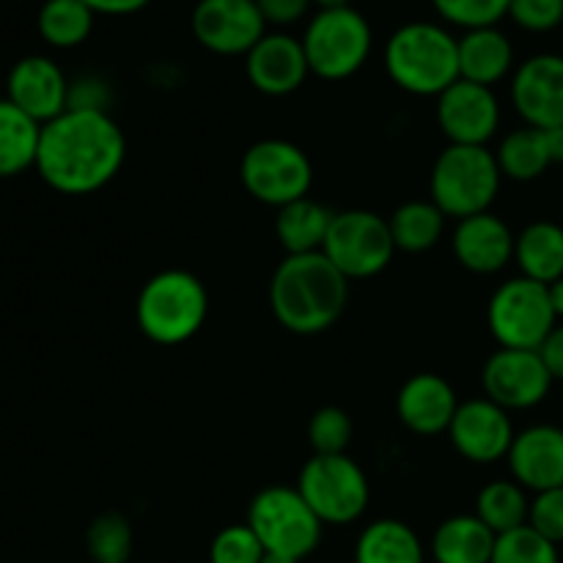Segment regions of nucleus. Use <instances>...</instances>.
Listing matches in <instances>:
<instances>
[{
	"label": "nucleus",
	"instance_id": "f257e3e1",
	"mask_svg": "<svg viewBox=\"0 0 563 563\" xmlns=\"http://www.w3.org/2000/svg\"><path fill=\"white\" fill-rule=\"evenodd\" d=\"M126 137L108 110L69 108L42 126L36 170L55 192L91 196L119 176Z\"/></svg>",
	"mask_w": 563,
	"mask_h": 563
},
{
	"label": "nucleus",
	"instance_id": "f03ea898",
	"mask_svg": "<svg viewBox=\"0 0 563 563\" xmlns=\"http://www.w3.org/2000/svg\"><path fill=\"white\" fill-rule=\"evenodd\" d=\"M350 302V280L319 253L286 256L269 280L275 322L295 335H319L333 328Z\"/></svg>",
	"mask_w": 563,
	"mask_h": 563
},
{
	"label": "nucleus",
	"instance_id": "7ed1b4c3",
	"mask_svg": "<svg viewBox=\"0 0 563 563\" xmlns=\"http://www.w3.org/2000/svg\"><path fill=\"white\" fill-rule=\"evenodd\" d=\"M383 64L401 91L440 97L460 80V38L438 22H407L385 42Z\"/></svg>",
	"mask_w": 563,
	"mask_h": 563
},
{
	"label": "nucleus",
	"instance_id": "20e7f679",
	"mask_svg": "<svg viewBox=\"0 0 563 563\" xmlns=\"http://www.w3.org/2000/svg\"><path fill=\"white\" fill-rule=\"evenodd\" d=\"M207 313V286L187 269H163L152 275L135 302L137 328L159 346H179L196 339Z\"/></svg>",
	"mask_w": 563,
	"mask_h": 563
},
{
	"label": "nucleus",
	"instance_id": "39448f33",
	"mask_svg": "<svg viewBox=\"0 0 563 563\" xmlns=\"http://www.w3.org/2000/svg\"><path fill=\"white\" fill-rule=\"evenodd\" d=\"M500 165L487 146H449L438 154L429 176V201L445 218L465 220L489 212L500 192Z\"/></svg>",
	"mask_w": 563,
	"mask_h": 563
},
{
	"label": "nucleus",
	"instance_id": "423d86ee",
	"mask_svg": "<svg viewBox=\"0 0 563 563\" xmlns=\"http://www.w3.org/2000/svg\"><path fill=\"white\" fill-rule=\"evenodd\" d=\"M308 69L319 80L339 82L357 75L372 55L374 33L366 16L352 5L319 9L302 33Z\"/></svg>",
	"mask_w": 563,
	"mask_h": 563
},
{
	"label": "nucleus",
	"instance_id": "0eeeda50",
	"mask_svg": "<svg viewBox=\"0 0 563 563\" xmlns=\"http://www.w3.org/2000/svg\"><path fill=\"white\" fill-rule=\"evenodd\" d=\"M247 526L275 559L302 561L322 542V520L297 487H267L251 500Z\"/></svg>",
	"mask_w": 563,
	"mask_h": 563
},
{
	"label": "nucleus",
	"instance_id": "6e6552de",
	"mask_svg": "<svg viewBox=\"0 0 563 563\" xmlns=\"http://www.w3.org/2000/svg\"><path fill=\"white\" fill-rule=\"evenodd\" d=\"M297 493L306 498L322 526H350L368 509V478L346 454H313L297 476Z\"/></svg>",
	"mask_w": 563,
	"mask_h": 563
},
{
	"label": "nucleus",
	"instance_id": "1a4fd4ad",
	"mask_svg": "<svg viewBox=\"0 0 563 563\" xmlns=\"http://www.w3.org/2000/svg\"><path fill=\"white\" fill-rule=\"evenodd\" d=\"M240 179L258 203L280 209L308 198L313 185V165L297 143L284 137H264L242 154Z\"/></svg>",
	"mask_w": 563,
	"mask_h": 563
},
{
	"label": "nucleus",
	"instance_id": "9d476101",
	"mask_svg": "<svg viewBox=\"0 0 563 563\" xmlns=\"http://www.w3.org/2000/svg\"><path fill=\"white\" fill-rule=\"evenodd\" d=\"M487 324L500 350H539L559 319L548 286L520 275L500 284L489 297Z\"/></svg>",
	"mask_w": 563,
	"mask_h": 563
},
{
	"label": "nucleus",
	"instance_id": "9b49d317",
	"mask_svg": "<svg viewBox=\"0 0 563 563\" xmlns=\"http://www.w3.org/2000/svg\"><path fill=\"white\" fill-rule=\"evenodd\" d=\"M322 253L346 280L374 278L394 262L396 253L388 218L368 209L335 212Z\"/></svg>",
	"mask_w": 563,
	"mask_h": 563
},
{
	"label": "nucleus",
	"instance_id": "f8f14e48",
	"mask_svg": "<svg viewBox=\"0 0 563 563\" xmlns=\"http://www.w3.org/2000/svg\"><path fill=\"white\" fill-rule=\"evenodd\" d=\"M190 27L203 49L223 58L247 55L267 36L256 0H198Z\"/></svg>",
	"mask_w": 563,
	"mask_h": 563
},
{
	"label": "nucleus",
	"instance_id": "ddd939ff",
	"mask_svg": "<svg viewBox=\"0 0 563 563\" xmlns=\"http://www.w3.org/2000/svg\"><path fill=\"white\" fill-rule=\"evenodd\" d=\"M553 383L539 350H498L482 368L484 394L506 412L542 405Z\"/></svg>",
	"mask_w": 563,
	"mask_h": 563
},
{
	"label": "nucleus",
	"instance_id": "4468645a",
	"mask_svg": "<svg viewBox=\"0 0 563 563\" xmlns=\"http://www.w3.org/2000/svg\"><path fill=\"white\" fill-rule=\"evenodd\" d=\"M511 104L533 130H563V55L539 53L511 75Z\"/></svg>",
	"mask_w": 563,
	"mask_h": 563
},
{
	"label": "nucleus",
	"instance_id": "2eb2a0df",
	"mask_svg": "<svg viewBox=\"0 0 563 563\" xmlns=\"http://www.w3.org/2000/svg\"><path fill=\"white\" fill-rule=\"evenodd\" d=\"M438 124L454 146H487L500 126V102L493 88L456 80L438 97Z\"/></svg>",
	"mask_w": 563,
	"mask_h": 563
},
{
	"label": "nucleus",
	"instance_id": "dca6fc26",
	"mask_svg": "<svg viewBox=\"0 0 563 563\" xmlns=\"http://www.w3.org/2000/svg\"><path fill=\"white\" fill-rule=\"evenodd\" d=\"M515 434L509 412L489 401L487 396L462 401L449 427L451 445L473 465H495L506 460Z\"/></svg>",
	"mask_w": 563,
	"mask_h": 563
},
{
	"label": "nucleus",
	"instance_id": "f3484780",
	"mask_svg": "<svg viewBox=\"0 0 563 563\" xmlns=\"http://www.w3.org/2000/svg\"><path fill=\"white\" fill-rule=\"evenodd\" d=\"M69 86L64 69L53 58L27 55L11 66L5 99L44 126L69 110Z\"/></svg>",
	"mask_w": 563,
	"mask_h": 563
},
{
	"label": "nucleus",
	"instance_id": "a211bd4d",
	"mask_svg": "<svg viewBox=\"0 0 563 563\" xmlns=\"http://www.w3.org/2000/svg\"><path fill=\"white\" fill-rule=\"evenodd\" d=\"M245 75L251 86L264 97H289V93L300 91L311 69H308L300 38L275 31L267 33L245 55Z\"/></svg>",
	"mask_w": 563,
	"mask_h": 563
},
{
	"label": "nucleus",
	"instance_id": "6ab92c4d",
	"mask_svg": "<svg viewBox=\"0 0 563 563\" xmlns=\"http://www.w3.org/2000/svg\"><path fill=\"white\" fill-rule=\"evenodd\" d=\"M511 478L526 493H548L563 487V429L537 423L515 434L509 456Z\"/></svg>",
	"mask_w": 563,
	"mask_h": 563
},
{
	"label": "nucleus",
	"instance_id": "aec40b11",
	"mask_svg": "<svg viewBox=\"0 0 563 563\" xmlns=\"http://www.w3.org/2000/svg\"><path fill=\"white\" fill-rule=\"evenodd\" d=\"M515 240L509 225L493 212L456 220L451 251L456 262L476 275H495L515 258Z\"/></svg>",
	"mask_w": 563,
	"mask_h": 563
},
{
	"label": "nucleus",
	"instance_id": "412c9836",
	"mask_svg": "<svg viewBox=\"0 0 563 563\" xmlns=\"http://www.w3.org/2000/svg\"><path fill=\"white\" fill-rule=\"evenodd\" d=\"M456 410H460V401H456L451 383L432 372L410 377L401 385L399 396H396L399 421L405 423L410 432L423 434V438L449 432Z\"/></svg>",
	"mask_w": 563,
	"mask_h": 563
},
{
	"label": "nucleus",
	"instance_id": "4be33fe9",
	"mask_svg": "<svg viewBox=\"0 0 563 563\" xmlns=\"http://www.w3.org/2000/svg\"><path fill=\"white\" fill-rule=\"evenodd\" d=\"M515 69V44L498 25L473 27L460 36V77L493 88Z\"/></svg>",
	"mask_w": 563,
	"mask_h": 563
},
{
	"label": "nucleus",
	"instance_id": "5701e85b",
	"mask_svg": "<svg viewBox=\"0 0 563 563\" xmlns=\"http://www.w3.org/2000/svg\"><path fill=\"white\" fill-rule=\"evenodd\" d=\"M515 262L522 278L555 284L563 278V229L553 220L526 225L515 240Z\"/></svg>",
	"mask_w": 563,
	"mask_h": 563
},
{
	"label": "nucleus",
	"instance_id": "b1692460",
	"mask_svg": "<svg viewBox=\"0 0 563 563\" xmlns=\"http://www.w3.org/2000/svg\"><path fill=\"white\" fill-rule=\"evenodd\" d=\"M495 159H498L504 179H511V181L539 179L550 165L559 163L553 132L533 130V126H522V130L509 132V135L500 141L498 152H495Z\"/></svg>",
	"mask_w": 563,
	"mask_h": 563
},
{
	"label": "nucleus",
	"instance_id": "393cba45",
	"mask_svg": "<svg viewBox=\"0 0 563 563\" xmlns=\"http://www.w3.org/2000/svg\"><path fill=\"white\" fill-rule=\"evenodd\" d=\"M333 214L335 212H330L324 203L313 201V198H300V201L280 207L278 218H275V236L286 256L322 251Z\"/></svg>",
	"mask_w": 563,
	"mask_h": 563
},
{
	"label": "nucleus",
	"instance_id": "a878e982",
	"mask_svg": "<svg viewBox=\"0 0 563 563\" xmlns=\"http://www.w3.org/2000/svg\"><path fill=\"white\" fill-rule=\"evenodd\" d=\"M495 533L476 515L449 517L432 537L434 563H489Z\"/></svg>",
	"mask_w": 563,
	"mask_h": 563
},
{
	"label": "nucleus",
	"instance_id": "bb28decb",
	"mask_svg": "<svg viewBox=\"0 0 563 563\" xmlns=\"http://www.w3.org/2000/svg\"><path fill=\"white\" fill-rule=\"evenodd\" d=\"M42 124L22 113L14 102L0 99V179L36 168Z\"/></svg>",
	"mask_w": 563,
	"mask_h": 563
},
{
	"label": "nucleus",
	"instance_id": "cd10ccee",
	"mask_svg": "<svg viewBox=\"0 0 563 563\" xmlns=\"http://www.w3.org/2000/svg\"><path fill=\"white\" fill-rule=\"evenodd\" d=\"M355 563H427L423 544L407 522L377 520L357 537Z\"/></svg>",
	"mask_w": 563,
	"mask_h": 563
},
{
	"label": "nucleus",
	"instance_id": "c85d7f7f",
	"mask_svg": "<svg viewBox=\"0 0 563 563\" xmlns=\"http://www.w3.org/2000/svg\"><path fill=\"white\" fill-rule=\"evenodd\" d=\"M93 14L82 0H44L38 9V36L55 49L80 47L93 31Z\"/></svg>",
	"mask_w": 563,
	"mask_h": 563
},
{
	"label": "nucleus",
	"instance_id": "c756f323",
	"mask_svg": "<svg viewBox=\"0 0 563 563\" xmlns=\"http://www.w3.org/2000/svg\"><path fill=\"white\" fill-rule=\"evenodd\" d=\"M396 251L427 253L443 240L445 214L432 201H407L388 218Z\"/></svg>",
	"mask_w": 563,
	"mask_h": 563
},
{
	"label": "nucleus",
	"instance_id": "7c9ffc66",
	"mask_svg": "<svg viewBox=\"0 0 563 563\" xmlns=\"http://www.w3.org/2000/svg\"><path fill=\"white\" fill-rule=\"evenodd\" d=\"M528 511H531V500L515 478L489 482L476 498V517L495 537L528 526Z\"/></svg>",
	"mask_w": 563,
	"mask_h": 563
},
{
	"label": "nucleus",
	"instance_id": "2f4dec72",
	"mask_svg": "<svg viewBox=\"0 0 563 563\" xmlns=\"http://www.w3.org/2000/svg\"><path fill=\"white\" fill-rule=\"evenodd\" d=\"M86 548L93 563H126L132 555V526L119 511H102L88 526Z\"/></svg>",
	"mask_w": 563,
	"mask_h": 563
},
{
	"label": "nucleus",
	"instance_id": "473e14b6",
	"mask_svg": "<svg viewBox=\"0 0 563 563\" xmlns=\"http://www.w3.org/2000/svg\"><path fill=\"white\" fill-rule=\"evenodd\" d=\"M489 563H561V559L553 542L539 537L531 526H522L495 539Z\"/></svg>",
	"mask_w": 563,
	"mask_h": 563
},
{
	"label": "nucleus",
	"instance_id": "72a5a7b5",
	"mask_svg": "<svg viewBox=\"0 0 563 563\" xmlns=\"http://www.w3.org/2000/svg\"><path fill=\"white\" fill-rule=\"evenodd\" d=\"M308 443L313 454H346L352 443V418L341 407H319L308 421Z\"/></svg>",
	"mask_w": 563,
	"mask_h": 563
},
{
	"label": "nucleus",
	"instance_id": "f704fd0d",
	"mask_svg": "<svg viewBox=\"0 0 563 563\" xmlns=\"http://www.w3.org/2000/svg\"><path fill=\"white\" fill-rule=\"evenodd\" d=\"M440 20L449 25L473 31V27L498 25L504 16H509L511 0H429Z\"/></svg>",
	"mask_w": 563,
	"mask_h": 563
},
{
	"label": "nucleus",
	"instance_id": "c9c22d12",
	"mask_svg": "<svg viewBox=\"0 0 563 563\" xmlns=\"http://www.w3.org/2000/svg\"><path fill=\"white\" fill-rule=\"evenodd\" d=\"M264 559L267 550L247 522L223 528L209 544V563H264Z\"/></svg>",
	"mask_w": 563,
	"mask_h": 563
},
{
	"label": "nucleus",
	"instance_id": "e433bc0d",
	"mask_svg": "<svg viewBox=\"0 0 563 563\" xmlns=\"http://www.w3.org/2000/svg\"><path fill=\"white\" fill-rule=\"evenodd\" d=\"M528 526L539 537L553 542L555 548L563 544V487L533 495L531 511H528Z\"/></svg>",
	"mask_w": 563,
	"mask_h": 563
},
{
	"label": "nucleus",
	"instance_id": "4c0bfd02",
	"mask_svg": "<svg viewBox=\"0 0 563 563\" xmlns=\"http://www.w3.org/2000/svg\"><path fill=\"white\" fill-rule=\"evenodd\" d=\"M509 16L528 33H550L563 25V0H511Z\"/></svg>",
	"mask_w": 563,
	"mask_h": 563
},
{
	"label": "nucleus",
	"instance_id": "58836bf2",
	"mask_svg": "<svg viewBox=\"0 0 563 563\" xmlns=\"http://www.w3.org/2000/svg\"><path fill=\"white\" fill-rule=\"evenodd\" d=\"M258 11H262L264 22L275 27L295 25V22L306 20V14L311 11L313 0H256Z\"/></svg>",
	"mask_w": 563,
	"mask_h": 563
},
{
	"label": "nucleus",
	"instance_id": "ea45409f",
	"mask_svg": "<svg viewBox=\"0 0 563 563\" xmlns=\"http://www.w3.org/2000/svg\"><path fill=\"white\" fill-rule=\"evenodd\" d=\"M108 88L97 77H86V80H77L69 86V108L108 110Z\"/></svg>",
	"mask_w": 563,
	"mask_h": 563
},
{
	"label": "nucleus",
	"instance_id": "a19ab883",
	"mask_svg": "<svg viewBox=\"0 0 563 563\" xmlns=\"http://www.w3.org/2000/svg\"><path fill=\"white\" fill-rule=\"evenodd\" d=\"M539 355H542L544 366H548L550 377L561 379L563 383V322L555 324L553 333L544 339V344L539 346Z\"/></svg>",
	"mask_w": 563,
	"mask_h": 563
},
{
	"label": "nucleus",
	"instance_id": "79ce46f5",
	"mask_svg": "<svg viewBox=\"0 0 563 563\" xmlns=\"http://www.w3.org/2000/svg\"><path fill=\"white\" fill-rule=\"evenodd\" d=\"M93 14L102 16H130L146 9L152 0H82Z\"/></svg>",
	"mask_w": 563,
	"mask_h": 563
},
{
	"label": "nucleus",
	"instance_id": "37998d69",
	"mask_svg": "<svg viewBox=\"0 0 563 563\" xmlns=\"http://www.w3.org/2000/svg\"><path fill=\"white\" fill-rule=\"evenodd\" d=\"M548 291H550V302H553L555 319H561L563 322V278L555 280V284H550Z\"/></svg>",
	"mask_w": 563,
	"mask_h": 563
},
{
	"label": "nucleus",
	"instance_id": "c03bdc74",
	"mask_svg": "<svg viewBox=\"0 0 563 563\" xmlns=\"http://www.w3.org/2000/svg\"><path fill=\"white\" fill-rule=\"evenodd\" d=\"M317 9H344V5H352V0H313Z\"/></svg>",
	"mask_w": 563,
	"mask_h": 563
},
{
	"label": "nucleus",
	"instance_id": "a18cd8bd",
	"mask_svg": "<svg viewBox=\"0 0 563 563\" xmlns=\"http://www.w3.org/2000/svg\"><path fill=\"white\" fill-rule=\"evenodd\" d=\"M553 137H555V154H559V163H563V130H555Z\"/></svg>",
	"mask_w": 563,
	"mask_h": 563
},
{
	"label": "nucleus",
	"instance_id": "49530a36",
	"mask_svg": "<svg viewBox=\"0 0 563 563\" xmlns=\"http://www.w3.org/2000/svg\"><path fill=\"white\" fill-rule=\"evenodd\" d=\"M264 563H302V561H289V559H275V555H267Z\"/></svg>",
	"mask_w": 563,
	"mask_h": 563
}]
</instances>
